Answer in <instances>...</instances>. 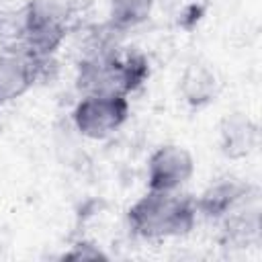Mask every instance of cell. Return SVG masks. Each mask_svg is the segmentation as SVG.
I'll list each match as a JSON object with an SVG mask.
<instances>
[{
  "instance_id": "6da1fadb",
  "label": "cell",
  "mask_w": 262,
  "mask_h": 262,
  "mask_svg": "<svg viewBox=\"0 0 262 262\" xmlns=\"http://www.w3.org/2000/svg\"><path fill=\"white\" fill-rule=\"evenodd\" d=\"M199 217L196 199L178 190H149L127 211L129 227L143 239H168L186 235Z\"/></svg>"
},
{
  "instance_id": "7a4b0ae2",
  "label": "cell",
  "mask_w": 262,
  "mask_h": 262,
  "mask_svg": "<svg viewBox=\"0 0 262 262\" xmlns=\"http://www.w3.org/2000/svg\"><path fill=\"white\" fill-rule=\"evenodd\" d=\"M149 76L147 59L137 53H113V55H100L94 57L80 68V88L84 94L88 92H115L125 94L133 92L143 84V80Z\"/></svg>"
},
{
  "instance_id": "3957f363",
  "label": "cell",
  "mask_w": 262,
  "mask_h": 262,
  "mask_svg": "<svg viewBox=\"0 0 262 262\" xmlns=\"http://www.w3.org/2000/svg\"><path fill=\"white\" fill-rule=\"evenodd\" d=\"M66 0H31L25 12L23 47L39 59L51 55L68 35Z\"/></svg>"
},
{
  "instance_id": "277c9868",
  "label": "cell",
  "mask_w": 262,
  "mask_h": 262,
  "mask_svg": "<svg viewBox=\"0 0 262 262\" xmlns=\"http://www.w3.org/2000/svg\"><path fill=\"white\" fill-rule=\"evenodd\" d=\"M129 117V98L115 92H88L74 108L76 129L90 139H104Z\"/></svg>"
},
{
  "instance_id": "5b68a950",
  "label": "cell",
  "mask_w": 262,
  "mask_h": 262,
  "mask_svg": "<svg viewBox=\"0 0 262 262\" xmlns=\"http://www.w3.org/2000/svg\"><path fill=\"white\" fill-rule=\"evenodd\" d=\"M194 174L192 154L176 143L160 145L147 160L149 190H180Z\"/></svg>"
},
{
  "instance_id": "8992f818",
  "label": "cell",
  "mask_w": 262,
  "mask_h": 262,
  "mask_svg": "<svg viewBox=\"0 0 262 262\" xmlns=\"http://www.w3.org/2000/svg\"><path fill=\"white\" fill-rule=\"evenodd\" d=\"M41 59L25 47L0 53V100L8 102L23 96L37 80Z\"/></svg>"
},
{
  "instance_id": "52a82bcc",
  "label": "cell",
  "mask_w": 262,
  "mask_h": 262,
  "mask_svg": "<svg viewBox=\"0 0 262 262\" xmlns=\"http://www.w3.org/2000/svg\"><path fill=\"white\" fill-rule=\"evenodd\" d=\"M219 90H221V80H219L215 68H211L209 63L192 61L182 72L180 92L190 106L201 108V106L211 104L217 98Z\"/></svg>"
},
{
  "instance_id": "ba28073f",
  "label": "cell",
  "mask_w": 262,
  "mask_h": 262,
  "mask_svg": "<svg viewBox=\"0 0 262 262\" xmlns=\"http://www.w3.org/2000/svg\"><path fill=\"white\" fill-rule=\"evenodd\" d=\"M250 186L239 180H221L209 186L201 199H196V209L209 219H223L233 209H237L250 196Z\"/></svg>"
},
{
  "instance_id": "9c48e42d",
  "label": "cell",
  "mask_w": 262,
  "mask_h": 262,
  "mask_svg": "<svg viewBox=\"0 0 262 262\" xmlns=\"http://www.w3.org/2000/svg\"><path fill=\"white\" fill-rule=\"evenodd\" d=\"M219 139H221V151L227 158L231 160L248 158L258 145V127L246 115L233 113L221 121Z\"/></svg>"
},
{
  "instance_id": "30bf717a",
  "label": "cell",
  "mask_w": 262,
  "mask_h": 262,
  "mask_svg": "<svg viewBox=\"0 0 262 262\" xmlns=\"http://www.w3.org/2000/svg\"><path fill=\"white\" fill-rule=\"evenodd\" d=\"M156 0H108V16L117 29H133L145 23Z\"/></svg>"
},
{
  "instance_id": "8fae6325",
  "label": "cell",
  "mask_w": 262,
  "mask_h": 262,
  "mask_svg": "<svg viewBox=\"0 0 262 262\" xmlns=\"http://www.w3.org/2000/svg\"><path fill=\"white\" fill-rule=\"evenodd\" d=\"M63 260H106V254L94 246V244H88V242H78L76 246H72L70 252H66L61 256Z\"/></svg>"
},
{
  "instance_id": "7c38bea8",
  "label": "cell",
  "mask_w": 262,
  "mask_h": 262,
  "mask_svg": "<svg viewBox=\"0 0 262 262\" xmlns=\"http://www.w3.org/2000/svg\"><path fill=\"white\" fill-rule=\"evenodd\" d=\"M2 104H4V102H2V100H0V108H2Z\"/></svg>"
}]
</instances>
